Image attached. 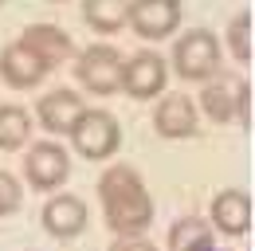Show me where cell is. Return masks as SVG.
<instances>
[{
    "mask_svg": "<svg viewBox=\"0 0 255 251\" xmlns=\"http://www.w3.org/2000/svg\"><path fill=\"white\" fill-rule=\"evenodd\" d=\"M98 200H102L106 228L114 236H145V228L153 224L149 188L141 181V173L129 165H110L98 177Z\"/></svg>",
    "mask_w": 255,
    "mask_h": 251,
    "instance_id": "6da1fadb",
    "label": "cell"
},
{
    "mask_svg": "<svg viewBox=\"0 0 255 251\" xmlns=\"http://www.w3.org/2000/svg\"><path fill=\"white\" fill-rule=\"evenodd\" d=\"M173 71L189 83H208L220 71V43L208 28H192L173 43Z\"/></svg>",
    "mask_w": 255,
    "mask_h": 251,
    "instance_id": "7a4b0ae2",
    "label": "cell"
},
{
    "mask_svg": "<svg viewBox=\"0 0 255 251\" xmlns=\"http://www.w3.org/2000/svg\"><path fill=\"white\" fill-rule=\"evenodd\" d=\"M71 141H75L79 157H87V161H106V157L118 153V145H122L118 118L106 114V110H83V118H79L75 129H71Z\"/></svg>",
    "mask_w": 255,
    "mask_h": 251,
    "instance_id": "3957f363",
    "label": "cell"
},
{
    "mask_svg": "<svg viewBox=\"0 0 255 251\" xmlns=\"http://www.w3.org/2000/svg\"><path fill=\"white\" fill-rule=\"evenodd\" d=\"M75 75L91 94H114L122 87V51L110 43H95V47L79 51Z\"/></svg>",
    "mask_w": 255,
    "mask_h": 251,
    "instance_id": "277c9868",
    "label": "cell"
},
{
    "mask_svg": "<svg viewBox=\"0 0 255 251\" xmlns=\"http://www.w3.org/2000/svg\"><path fill=\"white\" fill-rule=\"evenodd\" d=\"M126 24L141 39H165L181 28V0H129Z\"/></svg>",
    "mask_w": 255,
    "mask_h": 251,
    "instance_id": "5b68a950",
    "label": "cell"
},
{
    "mask_svg": "<svg viewBox=\"0 0 255 251\" xmlns=\"http://www.w3.org/2000/svg\"><path fill=\"white\" fill-rule=\"evenodd\" d=\"M24 177L32 181V188L51 192L71 177V153L55 141H35L28 149V157H24Z\"/></svg>",
    "mask_w": 255,
    "mask_h": 251,
    "instance_id": "8992f818",
    "label": "cell"
},
{
    "mask_svg": "<svg viewBox=\"0 0 255 251\" xmlns=\"http://www.w3.org/2000/svg\"><path fill=\"white\" fill-rule=\"evenodd\" d=\"M165 79H169V67L157 51H137L122 59V87L129 98H157L165 91Z\"/></svg>",
    "mask_w": 255,
    "mask_h": 251,
    "instance_id": "52a82bcc",
    "label": "cell"
},
{
    "mask_svg": "<svg viewBox=\"0 0 255 251\" xmlns=\"http://www.w3.org/2000/svg\"><path fill=\"white\" fill-rule=\"evenodd\" d=\"M47 63L35 55L32 47H24L20 39L16 43H8L4 51H0V79L8 83V87H16V91H28V87H39L43 79H47Z\"/></svg>",
    "mask_w": 255,
    "mask_h": 251,
    "instance_id": "ba28073f",
    "label": "cell"
},
{
    "mask_svg": "<svg viewBox=\"0 0 255 251\" xmlns=\"http://www.w3.org/2000/svg\"><path fill=\"white\" fill-rule=\"evenodd\" d=\"M87 220H91L87 216V200L75 196V192L51 196V200L43 204V228H47L55 240H75V236H83Z\"/></svg>",
    "mask_w": 255,
    "mask_h": 251,
    "instance_id": "9c48e42d",
    "label": "cell"
},
{
    "mask_svg": "<svg viewBox=\"0 0 255 251\" xmlns=\"http://www.w3.org/2000/svg\"><path fill=\"white\" fill-rule=\"evenodd\" d=\"M83 110H87V102H83L75 91L59 87V91H51V94H43V98H39L35 118H39V126H43L47 133H71L75 122L83 118Z\"/></svg>",
    "mask_w": 255,
    "mask_h": 251,
    "instance_id": "30bf717a",
    "label": "cell"
},
{
    "mask_svg": "<svg viewBox=\"0 0 255 251\" xmlns=\"http://www.w3.org/2000/svg\"><path fill=\"white\" fill-rule=\"evenodd\" d=\"M255 220V204L244 188H224L220 196H212V228L224 236H244Z\"/></svg>",
    "mask_w": 255,
    "mask_h": 251,
    "instance_id": "8fae6325",
    "label": "cell"
},
{
    "mask_svg": "<svg viewBox=\"0 0 255 251\" xmlns=\"http://www.w3.org/2000/svg\"><path fill=\"white\" fill-rule=\"evenodd\" d=\"M153 129L169 141L192 137L196 133V106L189 94H165L157 102V114H153Z\"/></svg>",
    "mask_w": 255,
    "mask_h": 251,
    "instance_id": "7c38bea8",
    "label": "cell"
},
{
    "mask_svg": "<svg viewBox=\"0 0 255 251\" xmlns=\"http://www.w3.org/2000/svg\"><path fill=\"white\" fill-rule=\"evenodd\" d=\"M20 43H24V47H32L47 67L67 63L71 55H75V39H71L63 28H55V24H32V28H24Z\"/></svg>",
    "mask_w": 255,
    "mask_h": 251,
    "instance_id": "4fadbf2b",
    "label": "cell"
},
{
    "mask_svg": "<svg viewBox=\"0 0 255 251\" xmlns=\"http://www.w3.org/2000/svg\"><path fill=\"white\" fill-rule=\"evenodd\" d=\"M240 91H244V79H232V75H220V79H208V87L200 91V106L212 122H236V106H240Z\"/></svg>",
    "mask_w": 255,
    "mask_h": 251,
    "instance_id": "5bb4252c",
    "label": "cell"
},
{
    "mask_svg": "<svg viewBox=\"0 0 255 251\" xmlns=\"http://www.w3.org/2000/svg\"><path fill=\"white\" fill-rule=\"evenodd\" d=\"M28 137H32V114L24 106H0V149L12 153L28 145Z\"/></svg>",
    "mask_w": 255,
    "mask_h": 251,
    "instance_id": "9a60e30c",
    "label": "cell"
},
{
    "mask_svg": "<svg viewBox=\"0 0 255 251\" xmlns=\"http://www.w3.org/2000/svg\"><path fill=\"white\" fill-rule=\"evenodd\" d=\"M129 0H83V20L95 31H118L126 24Z\"/></svg>",
    "mask_w": 255,
    "mask_h": 251,
    "instance_id": "2e32d148",
    "label": "cell"
},
{
    "mask_svg": "<svg viewBox=\"0 0 255 251\" xmlns=\"http://www.w3.org/2000/svg\"><path fill=\"white\" fill-rule=\"evenodd\" d=\"M212 248V228L204 220H177L169 228V251H204Z\"/></svg>",
    "mask_w": 255,
    "mask_h": 251,
    "instance_id": "e0dca14e",
    "label": "cell"
},
{
    "mask_svg": "<svg viewBox=\"0 0 255 251\" xmlns=\"http://www.w3.org/2000/svg\"><path fill=\"white\" fill-rule=\"evenodd\" d=\"M228 47L240 63L255 59V16L252 12H240L232 24H228Z\"/></svg>",
    "mask_w": 255,
    "mask_h": 251,
    "instance_id": "ac0fdd59",
    "label": "cell"
},
{
    "mask_svg": "<svg viewBox=\"0 0 255 251\" xmlns=\"http://www.w3.org/2000/svg\"><path fill=\"white\" fill-rule=\"evenodd\" d=\"M20 204H24V188H20V181H16L12 173L0 169V216L20 212Z\"/></svg>",
    "mask_w": 255,
    "mask_h": 251,
    "instance_id": "d6986e66",
    "label": "cell"
},
{
    "mask_svg": "<svg viewBox=\"0 0 255 251\" xmlns=\"http://www.w3.org/2000/svg\"><path fill=\"white\" fill-rule=\"evenodd\" d=\"M255 118V98H252V83H244V91H240V106H236V122L240 126H252Z\"/></svg>",
    "mask_w": 255,
    "mask_h": 251,
    "instance_id": "ffe728a7",
    "label": "cell"
},
{
    "mask_svg": "<svg viewBox=\"0 0 255 251\" xmlns=\"http://www.w3.org/2000/svg\"><path fill=\"white\" fill-rule=\"evenodd\" d=\"M110 251H157V244H149L145 236H118Z\"/></svg>",
    "mask_w": 255,
    "mask_h": 251,
    "instance_id": "44dd1931",
    "label": "cell"
},
{
    "mask_svg": "<svg viewBox=\"0 0 255 251\" xmlns=\"http://www.w3.org/2000/svg\"><path fill=\"white\" fill-rule=\"evenodd\" d=\"M51 4H59V0H51Z\"/></svg>",
    "mask_w": 255,
    "mask_h": 251,
    "instance_id": "7402d4cb",
    "label": "cell"
},
{
    "mask_svg": "<svg viewBox=\"0 0 255 251\" xmlns=\"http://www.w3.org/2000/svg\"><path fill=\"white\" fill-rule=\"evenodd\" d=\"M204 251H212V248H204Z\"/></svg>",
    "mask_w": 255,
    "mask_h": 251,
    "instance_id": "603a6c76",
    "label": "cell"
},
{
    "mask_svg": "<svg viewBox=\"0 0 255 251\" xmlns=\"http://www.w3.org/2000/svg\"><path fill=\"white\" fill-rule=\"evenodd\" d=\"M0 4H4V0H0Z\"/></svg>",
    "mask_w": 255,
    "mask_h": 251,
    "instance_id": "cb8c5ba5",
    "label": "cell"
}]
</instances>
